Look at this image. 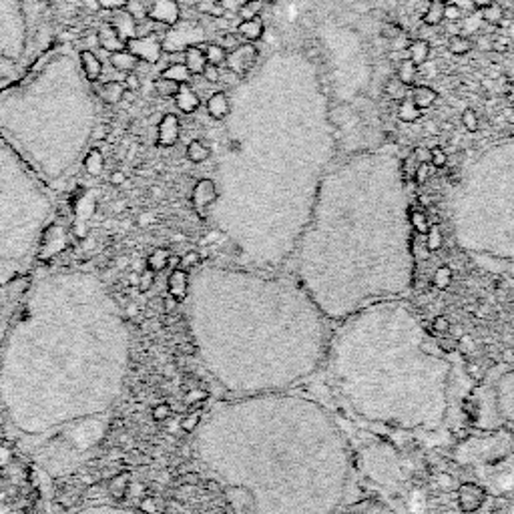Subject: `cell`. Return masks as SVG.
I'll use <instances>...</instances> for the list:
<instances>
[{
  "label": "cell",
  "instance_id": "obj_1",
  "mask_svg": "<svg viewBox=\"0 0 514 514\" xmlns=\"http://www.w3.org/2000/svg\"><path fill=\"white\" fill-rule=\"evenodd\" d=\"M199 454L237 514H340L354 476L332 414L290 390L217 404L199 430Z\"/></svg>",
  "mask_w": 514,
  "mask_h": 514
},
{
  "label": "cell",
  "instance_id": "obj_2",
  "mask_svg": "<svg viewBox=\"0 0 514 514\" xmlns=\"http://www.w3.org/2000/svg\"><path fill=\"white\" fill-rule=\"evenodd\" d=\"M199 354L236 398L288 392L316 374L330 320L293 274L203 267L191 283Z\"/></svg>",
  "mask_w": 514,
  "mask_h": 514
},
{
  "label": "cell",
  "instance_id": "obj_3",
  "mask_svg": "<svg viewBox=\"0 0 514 514\" xmlns=\"http://www.w3.org/2000/svg\"><path fill=\"white\" fill-rule=\"evenodd\" d=\"M410 209L374 183H335L311 211L290 264L330 321L396 300L414 285Z\"/></svg>",
  "mask_w": 514,
  "mask_h": 514
},
{
  "label": "cell",
  "instance_id": "obj_4",
  "mask_svg": "<svg viewBox=\"0 0 514 514\" xmlns=\"http://www.w3.org/2000/svg\"><path fill=\"white\" fill-rule=\"evenodd\" d=\"M323 364L338 396L364 422L404 432L444 426L452 361L402 297L370 304L340 321Z\"/></svg>",
  "mask_w": 514,
  "mask_h": 514
},
{
  "label": "cell",
  "instance_id": "obj_5",
  "mask_svg": "<svg viewBox=\"0 0 514 514\" xmlns=\"http://www.w3.org/2000/svg\"><path fill=\"white\" fill-rule=\"evenodd\" d=\"M454 239L478 267L514 279V187L482 183L464 195L454 215Z\"/></svg>",
  "mask_w": 514,
  "mask_h": 514
},
{
  "label": "cell",
  "instance_id": "obj_6",
  "mask_svg": "<svg viewBox=\"0 0 514 514\" xmlns=\"http://www.w3.org/2000/svg\"><path fill=\"white\" fill-rule=\"evenodd\" d=\"M490 410L499 422L514 428V366L504 370L490 386Z\"/></svg>",
  "mask_w": 514,
  "mask_h": 514
},
{
  "label": "cell",
  "instance_id": "obj_7",
  "mask_svg": "<svg viewBox=\"0 0 514 514\" xmlns=\"http://www.w3.org/2000/svg\"><path fill=\"white\" fill-rule=\"evenodd\" d=\"M255 58H257V49L251 42H245V44H237L236 49H231L227 53L225 65H227V69L231 70V72H236L237 77L241 79L255 65Z\"/></svg>",
  "mask_w": 514,
  "mask_h": 514
},
{
  "label": "cell",
  "instance_id": "obj_8",
  "mask_svg": "<svg viewBox=\"0 0 514 514\" xmlns=\"http://www.w3.org/2000/svg\"><path fill=\"white\" fill-rule=\"evenodd\" d=\"M125 49L129 53L137 56V58H143L147 63L155 65L159 58H161V42L157 41L155 34H147V37H135V39H129L125 41Z\"/></svg>",
  "mask_w": 514,
  "mask_h": 514
},
{
  "label": "cell",
  "instance_id": "obj_9",
  "mask_svg": "<svg viewBox=\"0 0 514 514\" xmlns=\"http://www.w3.org/2000/svg\"><path fill=\"white\" fill-rule=\"evenodd\" d=\"M458 506L464 513H476L487 502V490L474 482H462L456 490Z\"/></svg>",
  "mask_w": 514,
  "mask_h": 514
},
{
  "label": "cell",
  "instance_id": "obj_10",
  "mask_svg": "<svg viewBox=\"0 0 514 514\" xmlns=\"http://www.w3.org/2000/svg\"><path fill=\"white\" fill-rule=\"evenodd\" d=\"M147 18L165 27H173L179 20V4L175 0H151V6L147 8Z\"/></svg>",
  "mask_w": 514,
  "mask_h": 514
},
{
  "label": "cell",
  "instance_id": "obj_11",
  "mask_svg": "<svg viewBox=\"0 0 514 514\" xmlns=\"http://www.w3.org/2000/svg\"><path fill=\"white\" fill-rule=\"evenodd\" d=\"M179 119L173 113H167L161 119L159 127H157V143H159V147H173L179 141Z\"/></svg>",
  "mask_w": 514,
  "mask_h": 514
},
{
  "label": "cell",
  "instance_id": "obj_12",
  "mask_svg": "<svg viewBox=\"0 0 514 514\" xmlns=\"http://www.w3.org/2000/svg\"><path fill=\"white\" fill-rule=\"evenodd\" d=\"M219 199V189L217 185L211 179H201L193 189V205L199 211L201 209L209 207V205H215V201Z\"/></svg>",
  "mask_w": 514,
  "mask_h": 514
},
{
  "label": "cell",
  "instance_id": "obj_13",
  "mask_svg": "<svg viewBox=\"0 0 514 514\" xmlns=\"http://www.w3.org/2000/svg\"><path fill=\"white\" fill-rule=\"evenodd\" d=\"M113 27L117 28V32L121 34L123 41H129V39H135V27H137V20L133 14H129L125 8H119L113 13V20L109 23Z\"/></svg>",
  "mask_w": 514,
  "mask_h": 514
},
{
  "label": "cell",
  "instance_id": "obj_14",
  "mask_svg": "<svg viewBox=\"0 0 514 514\" xmlns=\"http://www.w3.org/2000/svg\"><path fill=\"white\" fill-rule=\"evenodd\" d=\"M98 46L109 51V53H117V51H125V41L121 39V34L117 32V28L113 25H103L98 30Z\"/></svg>",
  "mask_w": 514,
  "mask_h": 514
},
{
  "label": "cell",
  "instance_id": "obj_15",
  "mask_svg": "<svg viewBox=\"0 0 514 514\" xmlns=\"http://www.w3.org/2000/svg\"><path fill=\"white\" fill-rule=\"evenodd\" d=\"M183 63H185V67L189 69L191 75H203V70L207 67V58H205V53H203V46H197V44L187 46Z\"/></svg>",
  "mask_w": 514,
  "mask_h": 514
},
{
  "label": "cell",
  "instance_id": "obj_16",
  "mask_svg": "<svg viewBox=\"0 0 514 514\" xmlns=\"http://www.w3.org/2000/svg\"><path fill=\"white\" fill-rule=\"evenodd\" d=\"M231 111V105H229V97L223 93V91H217V93H213L207 101V113L213 117V119H217V121H221L225 119L227 115Z\"/></svg>",
  "mask_w": 514,
  "mask_h": 514
},
{
  "label": "cell",
  "instance_id": "obj_17",
  "mask_svg": "<svg viewBox=\"0 0 514 514\" xmlns=\"http://www.w3.org/2000/svg\"><path fill=\"white\" fill-rule=\"evenodd\" d=\"M175 103H177V109L183 113H195L199 109V105H201L197 93L189 84H181L179 93L175 95Z\"/></svg>",
  "mask_w": 514,
  "mask_h": 514
},
{
  "label": "cell",
  "instance_id": "obj_18",
  "mask_svg": "<svg viewBox=\"0 0 514 514\" xmlns=\"http://www.w3.org/2000/svg\"><path fill=\"white\" fill-rule=\"evenodd\" d=\"M109 63H111V67L115 70H121V72H133V70L137 69V65H139V58L133 55V53H129V51H117V53H111L109 55Z\"/></svg>",
  "mask_w": 514,
  "mask_h": 514
},
{
  "label": "cell",
  "instance_id": "obj_19",
  "mask_svg": "<svg viewBox=\"0 0 514 514\" xmlns=\"http://www.w3.org/2000/svg\"><path fill=\"white\" fill-rule=\"evenodd\" d=\"M237 34L243 37L248 42H255L262 39L264 34V23L262 18H250V20H241L237 27Z\"/></svg>",
  "mask_w": 514,
  "mask_h": 514
},
{
  "label": "cell",
  "instance_id": "obj_20",
  "mask_svg": "<svg viewBox=\"0 0 514 514\" xmlns=\"http://www.w3.org/2000/svg\"><path fill=\"white\" fill-rule=\"evenodd\" d=\"M125 93V84L119 81H109V83L98 86V97L103 98V103L107 105H119Z\"/></svg>",
  "mask_w": 514,
  "mask_h": 514
},
{
  "label": "cell",
  "instance_id": "obj_21",
  "mask_svg": "<svg viewBox=\"0 0 514 514\" xmlns=\"http://www.w3.org/2000/svg\"><path fill=\"white\" fill-rule=\"evenodd\" d=\"M81 65H83L84 75H86L89 81H98V77L103 72V65H101L98 56L93 51H89V49L81 51Z\"/></svg>",
  "mask_w": 514,
  "mask_h": 514
},
{
  "label": "cell",
  "instance_id": "obj_22",
  "mask_svg": "<svg viewBox=\"0 0 514 514\" xmlns=\"http://www.w3.org/2000/svg\"><path fill=\"white\" fill-rule=\"evenodd\" d=\"M436 91L432 86H426V84H414L412 93H410V98L414 101L418 109H428L436 103Z\"/></svg>",
  "mask_w": 514,
  "mask_h": 514
},
{
  "label": "cell",
  "instance_id": "obj_23",
  "mask_svg": "<svg viewBox=\"0 0 514 514\" xmlns=\"http://www.w3.org/2000/svg\"><path fill=\"white\" fill-rule=\"evenodd\" d=\"M428 56H430V44H428V41L418 39V41L408 44V58H410L416 67L424 65V63L428 60Z\"/></svg>",
  "mask_w": 514,
  "mask_h": 514
},
{
  "label": "cell",
  "instance_id": "obj_24",
  "mask_svg": "<svg viewBox=\"0 0 514 514\" xmlns=\"http://www.w3.org/2000/svg\"><path fill=\"white\" fill-rule=\"evenodd\" d=\"M444 8H446L444 0H430L426 13L422 16L424 25H428V27H438V25L444 20Z\"/></svg>",
  "mask_w": 514,
  "mask_h": 514
},
{
  "label": "cell",
  "instance_id": "obj_25",
  "mask_svg": "<svg viewBox=\"0 0 514 514\" xmlns=\"http://www.w3.org/2000/svg\"><path fill=\"white\" fill-rule=\"evenodd\" d=\"M420 117H422V109H418L414 101L410 98V95L400 101V105H398V119L400 121H404V123H416Z\"/></svg>",
  "mask_w": 514,
  "mask_h": 514
},
{
  "label": "cell",
  "instance_id": "obj_26",
  "mask_svg": "<svg viewBox=\"0 0 514 514\" xmlns=\"http://www.w3.org/2000/svg\"><path fill=\"white\" fill-rule=\"evenodd\" d=\"M161 77L163 79H169V81H175V83L179 84H187L191 81V72L189 69L185 67V63H177V65H169L167 69L161 72Z\"/></svg>",
  "mask_w": 514,
  "mask_h": 514
},
{
  "label": "cell",
  "instance_id": "obj_27",
  "mask_svg": "<svg viewBox=\"0 0 514 514\" xmlns=\"http://www.w3.org/2000/svg\"><path fill=\"white\" fill-rule=\"evenodd\" d=\"M209 157H211V149H209L203 141L195 139L187 145V159L191 163H205Z\"/></svg>",
  "mask_w": 514,
  "mask_h": 514
},
{
  "label": "cell",
  "instance_id": "obj_28",
  "mask_svg": "<svg viewBox=\"0 0 514 514\" xmlns=\"http://www.w3.org/2000/svg\"><path fill=\"white\" fill-rule=\"evenodd\" d=\"M398 79H400L406 86H414V84H416L418 67L410 60V58H404L402 63L398 65Z\"/></svg>",
  "mask_w": 514,
  "mask_h": 514
},
{
  "label": "cell",
  "instance_id": "obj_29",
  "mask_svg": "<svg viewBox=\"0 0 514 514\" xmlns=\"http://www.w3.org/2000/svg\"><path fill=\"white\" fill-rule=\"evenodd\" d=\"M187 290H189V283H187V276L185 271L177 269L173 276H171V293L175 300H183L187 295Z\"/></svg>",
  "mask_w": 514,
  "mask_h": 514
},
{
  "label": "cell",
  "instance_id": "obj_30",
  "mask_svg": "<svg viewBox=\"0 0 514 514\" xmlns=\"http://www.w3.org/2000/svg\"><path fill=\"white\" fill-rule=\"evenodd\" d=\"M203 53H205V58H207V65H217L221 67L227 58V51L223 49L221 44H205L203 46Z\"/></svg>",
  "mask_w": 514,
  "mask_h": 514
},
{
  "label": "cell",
  "instance_id": "obj_31",
  "mask_svg": "<svg viewBox=\"0 0 514 514\" xmlns=\"http://www.w3.org/2000/svg\"><path fill=\"white\" fill-rule=\"evenodd\" d=\"M408 219H410V227H412V231L426 236V231H428L430 223H428V217H426V213H424V211H418V209L410 211V213H408Z\"/></svg>",
  "mask_w": 514,
  "mask_h": 514
},
{
  "label": "cell",
  "instance_id": "obj_32",
  "mask_svg": "<svg viewBox=\"0 0 514 514\" xmlns=\"http://www.w3.org/2000/svg\"><path fill=\"white\" fill-rule=\"evenodd\" d=\"M179 89H181L179 83L169 81V79H163V77H159V79L155 81V91L159 93V97H163V98L175 97V95L179 93Z\"/></svg>",
  "mask_w": 514,
  "mask_h": 514
},
{
  "label": "cell",
  "instance_id": "obj_33",
  "mask_svg": "<svg viewBox=\"0 0 514 514\" xmlns=\"http://www.w3.org/2000/svg\"><path fill=\"white\" fill-rule=\"evenodd\" d=\"M448 51H450L452 55H466V53L473 51V41L466 39V37L454 34V37H450V41H448Z\"/></svg>",
  "mask_w": 514,
  "mask_h": 514
},
{
  "label": "cell",
  "instance_id": "obj_34",
  "mask_svg": "<svg viewBox=\"0 0 514 514\" xmlns=\"http://www.w3.org/2000/svg\"><path fill=\"white\" fill-rule=\"evenodd\" d=\"M105 167V157L98 149H93L91 153L86 155L84 159V169L91 173V175H101V171Z\"/></svg>",
  "mask_w": 514,
  "mask_h": 514
},
{
  "label": "cell",
  "instance_id": "obj_35",
  "mask_svg": "<svg viewBox=\"0 0 514 514\" xmlns=\"http://www.w3.org/2000/svg\"><path fill=\"white\" fill-rule=\"evenodd\" d=\"M452 279H454V271H452V267L450 265H440L436 271H434V285L438 288V290H446L450 283H452Z\"/></svg>",
  "mask_w": 514,
  "mask_h": 514
},
{
  "label": "cell",
  "instance_id": "obj_36",
  "mask_svg": "<svg viewBox=\"0 0 514 514\" xmlns=\"http://www.w3.org/2000/svg\"><path fill=\"white\" fill-rule=\"evenodd\" d=\"M424 237H426V248L430 251H438L442 248V243H444L442 229H440V225H436V223H432Z\"/></svg>",
  "mask_w": 514,
  "mask_h": 514
},
{
  "label": "cell",
  "instance_id": "obj_37",
  "mask_svg": "<svg viewBox=\"0 0 514 514\" xmlns=\"http://www.w3.org/2000/svg\"><path fill=\"white\" fill-rule=\"evenodd\" d=\"M264 8V2L262 0H245L241 6H239V16L243 18V20H250V18H257V14L259 11Z\"/></svg>",
  "mask_w": 514,
  "mask_h": 514
},
{
  "label": "cell",
  "instance_id": "obj_38",
  "mask_svg": "<svg viewBox=\"0 0 514 514\" xmlns=\"http://www.w3.org/2000/svg\"><path fill=\"white\" fill-rule=\"evenodd\" d=\"M197 8H199V11H201L203 14H209V16H217V18L225 14V6H223V0H201Z\"/></svg>",
  "mask_w": 514,
  "mask_h": 514
},
{
  "label": "cell",
  "instance_id": "obj_39",
  "mask_svg": "<svg viewBox=\"0 0 514 514\" xmlns=\"http://www.w3.org/2000/svg\"><path fill=\"white\" fill-rule=\"evenodd\" d=\"M386 93H388L390 97L392 98H406L408 95H410V86H406V84L396 77V79H392L388 84H386Z\"/></svg>",
  "mask_w": 514,
  "mask_h": 514
},
{
  "label": "cell",
  "instance_id": "obj_40",
  "mask_svg": "<svg viewBox=\"0 0 514 514\" xmlns=\"http://www.w3.org/2000/svg\"><path fill=\"white\" fill-rule=\"evenodd\" d=\"M480 16H482V20H487L490 25H501L502 23V8L501 6H496L494 2L492 4H488L484 8H480Z\"/></svg>",
  "mask_w": 514,
  "mask_h": 514
},
{
  "label": "cell",
  "instance_id": "obj_41",
  "mask_svg": "<svg viewBox=\"0 0 514 514\" xmlns=\"http://www.w3.org/2000/svg\"><path fill=\"white\" fill-rule=\"evenodd\" d=\"M446 163H448V155L442 147H434L430 151V165L434 169H442L446 167Z\"/></svg>",
  "mask_w": 514,
  "mask_h": 514
},
{
  "label": "cell",
  "instance_id": "obj_42",
  "mask_svg": "<svg viewBox=\"0 0 514 514\" xmlns=\"http://www.w3.org/2000/svg\"><path fill=\"white\" fill-rule=\"evenodd\" d=\"M462 125H464L466 131H470V133L478 131V115H476L474 109H466V111L462 113Z\"/></svg>",
  "mask_w": 514,
  "mask_h": 514
},
{
  "label": "cell",
  "instance_id": "obj_43",
  "mask_svg": "<svg viewBox=\"0 0 514 514\" xmlns=\"http://www.w3.org/2000/svg\"><path fill=\"white\" fill-rule=\"evenodd\" d=\"M418 165H420V163H418L414 155H412V157H408V159H404V163H402L404 177H406V179H414V173H416Z\"/></svg>",
  "mask_w": 514,
  "mask_h": 514
},
{
  "label": "cell",
  "instance_id": "obj_44",
  "mask_svg": "<svg viewBox=\"0 0 514 514\" xmlns=\"http://www.w3.org/2000/svg\"><path fill=\"white\" fill-rule=\"evenodd\" d=\"M203 77H205L207 83H219V79H221V69H219L217 65H207L205 70H203Z\"/></svg>",
  "mask_w": 514,
  "mask_h": 514
},
{
  "label": "cell",
  "instance_id": "obj_45",
  "mask_svg": "<svg viewBox=\"0 0 514 514\" xmlns=\"http://www.w3.org/2000/svg\"><path fill=\"white\" fill-rule=\"evenodd\" d=\"M432 330L434 332H438V334H446L448 330H450V321H448V318L446 316H436L434 320H432Z\"/></svg>",
  "mask_w": 514,
  "mask_h": 514
},
{
  "label": "cell",
  "instance_id": "obj_46",
  "mask_svg": "<svg viewBox=\"0 0 514 514\" xmlns=\"http://www.w3.org/2000/svg\"><path fill=\"white\" fill-rule=\"evenodd\" d=\"M428 177H430V163H420L416 173H414V181H416L418 185H424L428 181Z\"/></svg>",
  "mask_w": 514,
  "mask_h": 514
},
{
  "label": "cell",
  "instance_id": "obj_47",
  "mask_svg": "<svg viewBox=\"0 0 514 514\" xmlns=\"http://www.w3.org/2000/svg\"><path fill=\"white\" fill-rule=\"evenodd\" d=\"M169 262V253L167 251H155L153 257H151V267L153 269H161V267H165Z\"/></svg>",
  "mask_w": 514,
  "mask_h": 514
},
{
  "label": "cell",
  "instance_id": "obj_48",
  "mask_svg": "<svg viewBox=\"0 0 514 514\" xmlns=\"http://www.w3.org/2000/svg\"><path fill=\"white\" fill-rule=\"evenodd\" d=\"M123 84H125V89H129V91H139V86H141V81H139V77H137V72L133 70V72H127L125 75V79H123Z\"/></svg>",
  "mask_w": 514,
  "mask_h": 514
},
{
  "label": "cell",
  "instance_id": "obj_49",
  "mask_svg": "<svg viewBox=\"0 0 514 514\" xmlns=\"http://www.w3.org/2000/svg\"><path fill=\"white\" fill-rule=\"evenodd\" d=\"M444 18H446V20H452V23L460 20V18H462V13H460L458 4H446Z\"/></svg>",
  "mask_w": 514,
  "mask_h": 514
},
{
  "label": "cell",
  "instance_id": "obj_50",
  "mask_svg": "<svg viewBox=\"0 0 514 514\" xmlns=\"http://www.w3.org/2000/svg\"><path fill=\"white\" fill-rule=\"evenodd\" d=\"M400 27L398 25H384L382 28V34H384V39H390V41H394V39H398L400 37Z\"/></svg>",
  "mask_w": 514,
  "mask_h": 514
},
{
  "label": "cell",
  "instance_id": "obj_51",
  "mask_svg": "<svg viewBox=\"0 0 514 514\" xmlns=\"http://www.w3.org/2000/svg\"><path fill=\"white\" fill-rule=\"evenodd\" d=\"M414 157H416L418 163H430V151L424 149V147H418L414 151Z\"/></svg>",
  "mask_w": 514,
  "mask_h": 514
},
{
  "label": "cell",
  "instance_id": "obj_52",
  "mask_svg": "<svg viewBox=\"0 0 514 514\" xmlns=\"http://www.w3.org/2000/svg\"><path fill=\"white\" fill-rule=\"evenodd\" d=\"M221 46L225 49V51H227V49H233V46H237L236 37H233V34H225L221 41Z\"/></svg>",
  "mask_w": 514,
  "mask_h": 514
},
{
  "label": "cell",
  "instance_id": "obj_53",
  "mask_svg": "<svg viewBox=\"0 0 514 514\" xmlns=\"http://www.w3.org/2000/svg\"><path fill=\"white\" fill-rule=\"evenodd\" d=\"M109 133H111V129L107 125H101L97 127V131H95V137H97V141H103L105 137H109Z\"/></svg>",
  "mask_w": 514,
  "mask_h": 514
},
{
  "label": "cell",
  "instance_id": "obj_54",
  "mask_svg": "<svg viewBox=\"0 0 514 514\" xmlns=\"http://www.w3.org/2000/svg\"><path fill=\"white\" fill-rule=\"evenodd\" d=\"M125 173L123 171H115V173H111V183L113 185H123L125 183Z\"/></svg>",
  "mask_w": 514,
  "mask_h": 514
},
{
  "label": "cell",
  "instance_id": "obj_55",
  "mask_svg": "<svg viewBox=\"0 0 514 514\" xmlns=\"http://www.w3.org/2000/svg\"><path fill=\"white\" fill-rule=\"evenodd\" d=\"M340 514H384L378 510H370V508H352V510H342Z\"/></svg>",
  "mask_w": 514,
  "mask_h": 514
},
{
  "label": "cell",
  "instance_id": "obj_56",
  "mask_svg": "<svg viewBox=\"0 0 514 514\" xmlns=\"http://www.w3.org/2000/svg\"><path fill=\"white\" fill-rule=\"evenodd\" d=\"M151 283H153V274H151V271H147V274L143 276V279H141V288H143V290H147V288H151Z\"/></svg>",
  "mask_w": 514,
  "mask_h": 514
},
{
  "label": "cell",
  "instance_id": "obj_57",
  "mask_svg": "<svg viewBox=\"0 0 514 514\" xmlns=\"http://www.w3.org/2000/svg\"><path fill=\"white\" fill-rule=\"evenodd\" d=\"M169 416V408L167 406H159L157 410H155V418L157 420H163V418Z\"/></svg>",
  "mask_w": 514,
  "mask_h": 514
},
{
  "label": "cell",
  "instance_id": "obj_58",
  "mask_svg": "<svg viewBox=\"0 0 514 514\" xmlns=\"http://www.w3.org/2000/svg\"><path fill=\"white\" fill-rule=\"evenodd\" d=\"M438 482H440V487H448V484H452V478H450V474L442 473L438 476Z\"/></svg>",
  "mask_w": 514,
  "mask_h": 514
},
{
  "label": "cell",
  "instance_id": "obj_59",
  "mask_svg": "<svg viewBox=\"0 0 514 514\" xmlns=\"http://www.w3.org/2000/svg\"><path fill=\"white\" fill-rule=\"evenodd\" d=\"M494 0H470V4H473L474 8H484L488 4H492Z\"/></svg>",
  "mask_w": 514,
  "mask_h": 514
},
{
  "label": "cell",
  "instance_id": "obj_60",
  "mask_svg": "<svg viewBox=\"0 0 514 514\" xmlns=\"http://www.w3.org/2000/svg\"><path fill=\"white\" fill-rule=\"evenodd\" d=\"M504 514H514V492L513 496H510V501L506 504V508H504Z\"/></svg>",
  "mask_w": 514,
  "mask_h": 514
},
{
  "label": "cell",
  "instance_id": "obj_61",
  "mask_svg": "<svg viewBox=\"0 0 514 514\" xmlns=\"http://www.w3.org/2000/svg\"><path fill=\"white\" fill-rule=\"evenodd\" d=\"M195 424H197V416L189 418V420H187V422H185V428H187V430H191V428H193Z\"/></svg>",
  "mask_w": 514,
  "mask_h": 514
},
{
  "label": "cell",
  "instance_id": "obj_62",
  "mask_svg": "<svg viewBox=\"0 0 514 514\" xmlns=\"http://www.w3.org/2000/svg\"><path fill=\"white\" fill-rule=\"evenodd\" d=\"M444 2H446V0H444Z\"/></svg>",
  "mask_w": 514,
  "mask_h": 514
}]
</instances>
